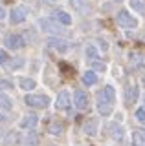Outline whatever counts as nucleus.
Listing matches in <instances>:
<instances>
[{"label": "nucleus", "instance_id": "18", "mask_svg": "<svg viewBox=\"0 0 145 146\" xmlns=\"http://www.w3.org/2000/svg\"><path fill=\"white\" fill-rule=\"evenodd\" d=\"M132 146H145V131L138 130L132 133Z\"/></svg>", "mask_w": 145, "mask_h": 146}, {"label": "nucleus", "instance_id": "15", "mask_svg": "<svg viewBox=\"0 0 145 146\" xmlns=\"http://www.w3.org/2000/svg\"><path fill=\"white\" fill-rule=\"evenodd\" d=\"M53 15H55V20L59 24H62V26H70L72 24V17L68 15L66 11H55Z\"/></svg>", "mask_w": 145, "mask_h": 146}, {"label": "nucleus", "instance_id": "20", "mask_svg": "<svg viewBox=\"0 0 145 146\" xmlns=\"http://www.w3.org/2000/svg\"><path fill=\"white\" fill-rule=\"evenodd\" d=\"M24 144L26 146H39V135L35 131H28V135L24 139Z\"/></svg>", "mask_w": 145, "mask_h": 146}, {"label": "nucleus", "instance_id": "22", "mask_svg": "<svg viewBox=\"0 0 145 146\" xmlns=\"http://www.w3.org/2000/svg\"><path fill=\"white\" fill-rule=\"evenodd\" d=\"M129 4H130V7H132L134 11H138V13L145 11V2L143 0H129Z\"/></svg>", "mask_w": 145, "mask_h": 146}, {"label": "nucleus", "instance_id": "31", "mask_svg": "<svg viewBox=\"0 0 145 146\" xmlns=\"http://www.w3.org/2000/svg\"><path fill=\"white\" fill-rule=\"evenodd\" d=\"M143 108H145V95H143Z\"/></svg>", "mask_w": 145, "mask_h": 146}, {"label": "nucleus", "instance_id": "1", "mask_svg": "<svg viewBox=\"0 0 145 146\" xmlns=\"http://www.w3.org/2000/svg\"><path fill=\"white\" fill-rule=\"evenodd\" d=\"M114 100H116V91L112 86H105L103 90H99L96 93V106L97 111L103 117H108L114 110Z\"/></svg>", "mask_w": 145, "mask_h": 146}, {"label": "nucleus", "instance_id": "27", "mask_svg": "<svg viewBox=\"0 0 145 146\" xmlns=\"http://www.w3.org/2000/svg\"><path fill=\"white\" fill-rule=\"evenodd\" d=\"M9 62V57H7V53L4 51V49H0V64H7Z\"/></svg>", "mask_w": 145, "mask_h": 146}, {"label": "nucleus", "instance_id": "29", "mask_svg": "<svg viewBox=\"0 0 145 146\" xmlns=\"http://www.w3.org/2000/svg\"><path fill=\"white\" fill-rule=\"evenodd\" d=\"M2 18H6V9L0 7V20H2Z\"/></svg>", "mask_w": 145, "mask_h": 146}, {"label": "nucleus", "instance_id": "12", "mask_svg": "<svg viewBox=\"0 0 145 146\" xmlns=\"http://www.w3.org/2000/svg\"><path fill=\"white\" fill-rule=\"evenodd\" d=\"M108 131H110V137L114 141H121V139H123V135H125V130L119 124H116V122L108 126Z\"/></svg>", "mask_w": 145, "mask_h": 146}, {"label": "nucleus", "instance_id": "23", "mask_svg": "<svg viewBox=\"0 0 145 146\" xmlns=\"http://www.w3.org/2000/svg\"><path fill=\"white\" fill-rule=\"evenodd\" d=\"M87 58H88V60H92V62L99 58V53H97V49L94 48V46H88V48H87Z\"/></svg>", "mask_w": 145, "mask_h": 146}, {"label": "nucleus", "instance_id": "32", "mask_svg": "<svg viewBox=\"0 0 145 146\" xmlns=\"http://www.w3.org/2000/svg\"><path fill=\"white\" fill-rule=\"evenodd\" d=\"M0 137H2V130H0Z\"/></svg>", "mask_w": 145, "mask_h": 146}, {"label": "nucleus", "instance_id": "2", "mask_svg": "<svg viewBox=\"0 0 145 146\" xmlns=\"http://www.w3.org/2000/svg\"><path fill=\"white\" fill-rule=\"evenodd\" d=\"M24 102L28 104L30 108L46 110L50 106V97H48V95H35V93H31V95H26Z\"/></svg>", "mask_w": 145, "mask_h": 146}, {"label": "nucleus", "instance_id": "33", "mask_svg": "<svg viewBox=\"0 0 145 146\" xmlns=\"http://www.w3.org/2000/svg\"><path fill=\"white\" fill-rule=\"evenodd\" d=\"M117 2H121V0H117Z\"/></svg>", "mask_w": 145, "mask_h": 146}, {"label": "nucleus", "instance_id": "10", "mask_svg": "<svg viewBox=\"0 0 145 146\" xmlns=\"http://www.w3.org/2000/svg\"><path fill=\"white\" fill-rule=\"evenodd\" d=\"M46 44H48V48L55 49V51H59V53H66L68 51V44L62 38H48Z\"/></svg>", "mask_w": 145, "mask_h": 146}, {"label": "nucleus", "instance_id": "5", "mask_svg": "<svg viewBox=\"0 0 145 146\" xmlns=\"http://www.w3.org/2000/svg\"><path fill=\"white\" fill-rule=\"evenodd\" d=\"M28 15H30V11H28L26 6H17V7H13L11 13H9V22L13 26L20 24V22H24L26 18H28Z\"/></svg>", "mask_w": 145, "mask_h": 146}, {"label": "nucleus", "instance_id": "16", "mask_svg": "<svg viewBox=\"0 0 145 146\" xmlns=\"http://www.w3.org/2000/svg\"><path fill=\"white\" fill-rule=\"evenodd\" d=\"M62 130H64V124H62L61 121H52V122H50V126H48V131L52 135H61Z\"/></svg>", "mask_w": 145, "mask_h": 146}, {"label": "nucleus", "instance_id": "7", "mask_svg": "<svg viewBox=\"0 0 145 146\" xmlns=\"http://www.w3.org/2000/svg\"><path fill=\"white\" fill-rule=\"evenodd\" d=\"M74 106L77 110H87L88 108V95L83 90H75L74 91Z\"/></svg>", "mask_w": 145, "mask_h": 146}, {"label": "nucleus", "instance_id": "13", "mask_svg": "<svg viewBox=\"0 0 145 146\" xmlns=\"http://www.w3.org/2000/svg\"><path fill=\"white\" fill-rule=\"evenodd\" d=\"M138 100V88L136 86H129L125 90V102L127 104H134Z\"/></svg>", "mask_w": 145, "mask_h": 146}, {"label": "nucleus", "instance_id": "21", "mask_svg": "<svg viewBox=\"0 0 145 146\" xmlns=\"http://www.w3.org/2000/svg\"><path fill=\"white\" fill-rule=\"evenodd\" d=\"M0 108H2V110H6V111H9V110L13 108L11 99L7 97L6 93H2V91H0Z\"/></svg>", "mask_w": 145, "mask_h": 146}, {"label": "nucleus", "instance_id": "14", "mask_svg": "<svg viewBox=\"0 0 145 146\" xmlns=\"http://www.w3.org/2000/svg\"><path fill=\"white\" fill-rule=\"evenodd\" d=\"M19 86H20V90H24V91H31L37 84H35V80L30 79V77H20V79H19Z\"/></svg>", "mask_w": 145, "mask_h": 146}, {"label": "nucleus", "instance_id": "19", "mask_svg": "<svg viewBox=\"0 0 145 146\" xmlns=\"http://www.w3.org/2000/svg\"><path fill=\"white\" fill-rule=\"evenodd\" d=\"M70 2H72V6L77 9L79 13H88L90 6H88V2H87V0H70Z\"/></svg>", "mask_w": 145, "mask_h": 146}, {"label": "nucleus", "instance_id": "17", "mask_svg": "<svg viewBox=\"0 0 145 146\" xmlns=\"http://www.w3.org/2000/svg\"><path fill=\"white\" fill-rule=\"evenodd\" d=\"M83 82L87 86H94L97 82V75H96V71H92V70H88V71H85L83 73Z\"/></svg>", "mask_w": 145, "mask_h": 146}, {"label": "nucleus", "instance_id": "6", "mask_svg": "<svg viewBox=\"0 0 145 146\" xmlns=\"http://www.w3.org/2000/svg\"><path fill=\"white\" fill-rule=\"evenodd\" d=\"M4 44H6V48H7V49H22V48L26 46L24 38H22L20 35H15V33L7 35V36H6V40H4Z\"/></svg>", "mask_w": 145, "mask_h": 146}, {"label": "nucleus", "instance_id": "9", "mask_svg": "<svg viewBox=\"0 0 145 146\" xmlns=\"http://www.w3.org/2000/svg\"><path fill=\"white\" fill-rule=\"evenodd\" d=\"M37 122H39V117L35 115V113H28V115L22 117V121H20V128H22V130H31V128L37 126Z\"/></svg>", "mask_w": 145, "mask_h": 146}, {"label": "nucleus", "instance_id": "26", "mask_svg": "<svg viewBox=\"0 0 145 146\" xmlns=\"http://www.w3.org/2000/svg\"><path fill=\"white\" fill-rule=\"evenodd\" d=\"M13 82L11 80H0V90H11Z\"/></svg>", "mask_w": 145, "mask_h": 146}, {"label": "nucleus", "instance_id": "4", "mask_svg": "<svg viewBox=\"0 0 145 146\" xmlns=\"http://www.w3.org/2000/svg\"><path fill=\"white\" fill-rule=\"evenodd\" d=\"M116 22H117L121 27H136V26H138V20H136V18L130 15L127 9H121V11H117Z\"/></svg>", "mask_w": 145, "mask_h": 146}, {"label": "nucleus", "instance_id": "11", "mask_svg": "<svg viewBox=\"0 0 145 146\" xmlns=\"http://www.w3.org/2000/svg\"><path fill=\"white\" fill-rule=\"evenodd\" d=\"M83 131L87 135H97V131H99V122H97V119H88L87 122H85V126H83Z\"/></svg>", "mask_w": 145, "mask_h": 146}, {"label": "nucleus", "instance_id": "24", "mask_svg": "<svg viewBox=\"0 0 145 146\" xmlns=\"http://www.w3.org/2000/svg\"><path fill=\"white\" fill-rule=\"evenodd\" d=\"M134 117L138 122H145V108H138L134 111Z\"/></svg>", "mask_w": 145, "mask_h": 146}, {"label": "nucleus", "instance_id": "3", "mask_svg": "<svg viewBox=\"0 0 145 146\" xmlns=\"http://www.w3.org/2000/svg\"><path fill=\"white\" fill-rule=\"evenodd\" d=\"M40 27H42L44 31H48V33H55V35H68L66 29H62L61 24H59L57 20H52V18H40Z\"/></svg>", "mask_w": 145, "mask_h": 146}, {"label": "nucleus", "instance_id": "30", "mask_svg": "<svg viewBox=\"0 0 145 146\" xmlns=\"http://www.w3.org/2000/svg\"><path fill=\"white\" fill-rule=\"evenodd\" d=\"M6 121V115H4V113H0V122H4Z\"/></svg>", "mask_w": 145, "mask_h": 146}, {"label": "nucleus", "instance_id": "28", "mask_svg": "<svg viewBox=\"0 0 145 146\" xmlns=\"http://www.w3.org/2000/svg\"><path fill=\"white\" fill-rule=\"evenodd\" d=\"M6 66L7 68H20V66H24V60L20 58V60H17V62H7Z\"/></svg>", "mask_w": 145, "mask_h": 146}, {"label": "nucleus", "instance_id": "8", "mask_svg": "<svg viewBox=\"0 0 145 146\" xmlns=\"http://www.w3.org/2000/svg\"><path fill=\"white\" fill-rule=\"evenodd\" d=\"M70 104H72V97L68 91H61L55 99V106L57 110H70Z\"/></svg>", "mask_w": 145, "mask_h": 146}, {"label": "nucleus", "instance_id": "25", "mask_svg": "<svg viewBox=\"0 0 145 146\" xmlns=\"http://www.w3.org/2000/svg\"><path fill=\"white\" fill-rule=\"evenodd\" d=\"M105 70H107V64H105V62L94 60V70H92V71H105Z\"/></svg>", "mask_w": 145, "mask_h": 146}]
</instances>
